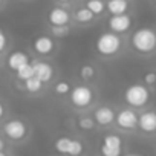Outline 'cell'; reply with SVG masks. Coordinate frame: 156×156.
I'll return each instance as SVG.
<instances>
[{
	"label": "cell",
	"mask_w": 156,
	"mask_h": 156,
	"mask_svg": "<svg viewBox=\"0 0 156 156\" xmlns=\"http://www.w3.org/2000/svg\"><path fill=\"white\" fill-rule=\"evenodd\" d=\"M130 46L142 55H148L156 51V31L151 28H138L130 37Z\"/></svg>",
	"instance_id": "6da1fadb"
},
{
	"label": "cell",
	"mask_w": 156,
	"mask_h": 156,
	"mask_svg": "<svg viewBox=\"0 0 156 156\" xmlns=\"http://www.w3.org/2000/svg\"><path fill=\"white\" fill-rule=\"evenodd\" d=\"M122 49V40L119 37V34L116 32H104L98 37L97 43H95V51L98 55L110 58L115 57L121 52Z\"/></svg>",
	"instance_id": "7a4b0ae2"
},
{
	"label": "cell",
	"mask_w": 156,
	"mask_h": 156,
	"mask_svg": "<svg viewBox=\"0 0 156 156\" xmlns=\"http://www.w3.org/2000/svg\"><path fill=\"white\" fill-rule=\"evenodd\" d=\"M124 100L130 107H144L150 100V90L145 84H130L124 90Z\"/></svg>",
	"instance_id": "3957f363"
},
{
	"label": "cell",
	"mask_w": 156,
	"mask_h": 156,
	"mask_svg": "<svg viewBox=\"0 0 156 156\" xmlns=\"http://www.w3.org/2000/svg\"><path fill=\"white\" fill-rule=\"evenodd\" d=\"M70 103L76 109L89 107L94 103V90L86 84L75 86L73 89H70Z\"/></svg>",
	"instance_id": "277c9868"
},
{
	"label": "cell",
	"mask_w": 156,
	"mask_h": 156,
	"mask_svg": "<svg viewBox=\"0 0 156 156\" xmlns=\"http://www.w3.org/2000/svg\"><path fill=\"white\" fill-rule=\"evenodd\" d=\"M3 133L11 141H23L28 135V127L22 119H9L3 126Z\"/></svg>",
	"instance_id": "5b68a950"
},
{
	"label": "cell",
	"mask_w": 156,
	"mask_h": 156,
	"mask_svg": "<svg viewBox=\"0 0 156 156\" xmlns=\"http://www.w3.org/2000/svg\"><path fill=\"white\" fill-rule=\"evenodd\" d=\"M55 150L58 153L76 156V154L83 153L84 147H83V142L81 141L73 139V138H67V136H61V138H58L55 141Z\"/></svg>",
	"instance_id": "8992f818"
},
{
	"label": "cell",
	"mask_w": 156,
	"mask_h": 156,
	"mask_svg": "<svg viewBox=\"0 0 156 156\" xmlns=\"http://www.w3.org/2000/svg\"><path fill=\"white\" fill-rule=\"evenodd\" d=\"M100 151L104 156H119L122 153V139L118 135H106Z\"/></svg>",
	"instance_id": "52a82bcc"
},
{
	"label": "cell",
	"mask_w": 156,
	"mask_h": 156,
	"mask_svg": "<svg viewBox=\"0 0 156 156\" xmlns=\"http://www.w3.org/2000/svg\"><path fill=\"white\" fill-rule=\"evenodd\" d=\"M132 17L127 14V12H124V14H115V16H112L109 20H107V26H109V29L112 31V32H116V34H126V32H129L130 31V28H132Z\"/></svg>",
	"instance_id": "ba28073f"
},
{
	"label": "cell",
	"mask_w": 156,
	"mask_h": 156,
	"mask_svg": "<svg viewBox=\"0 0 156 156\" xmlns=\"http://www.w3.org/2000/svg\"><path fill=\"white\" fill-rule=\"evenodd\" d=\"M115 122L122 130H135L138 127V115L132 109H122L116 113Z\"/></svg>",
	"instance_id": "9c48e42d"
},
{
	"label": "cell",
	"mask_w": 156,
	"mask_h": 156,
	"mask_svg": "<svg viewBox=\"0 0 156 156\" xmlns=\"http://www.w3.org/2000/svg\"><path fill=\"white\" fill-rule=\"evenodd\" d=\"M138 127L144 133L156 132V112L154 110H145L141 115H138Z\"/></svg>",
	"instance_id": "30bf717a"
},
{
	"label": "cell",
	"mask_w": 156,
	"mask_h": 156,
	"mask_svg": "<svg viewBox=\"0 0 156 156\" xmlns=\"http://www.w3.org/2000/svg\"><path fill=\"white\" fill-rule=\"evenodd\" d=\"M72 16L67 9L64 8H60V6H55L49 11L48 14V20L51 23V26H60V25H69Z\"/></svg>",
	"instance_id": "8fae6325"
},
{
	"label": "cell",
	"mask_w": 156,
	"mask_h": 156,
	"mask_svg": "<svg viewBox=\"0 0 156 156\" xmlns=\"http://www.w3.org/2000/svg\"><path fill=\"white\" fill-rule=\"evenodd\" d=\"M34 51L38 54V55H43V57H48L54 52L55 49V43L51 37L48 35H40L34 40V44H32Z\"/></svg>",
	"instance_id": "7c38bea8"
},
{
	"label": "cell",
	"mask_w": 156,
	"mask_h": 156,
	"mask_svg": "<svg viewBox=\"0 0 156 156\" xmlns=\"http://www.w3.org/2000/svg\"><path fill=\"white\" fill-rule=\"evenodd\" d=\"M115 116L116 113L113 112L112 107H107V106H101L95 110V115H94V119L98 126L101 127H107L110 124L115 122Z\"/></svg>",
	"instance_id": "4fadbf2b"
},
{
	"label": "cell",
	"mask_w": 156,
	"mask_h": 156,
	"mask_svg": "<svg viewBox=\"0 0 156 156\" xmlns=\"http://www.w3.org/2000/svg\"><path fill=\"white\" fill-rule=\"evenodd\" d=\"M34 70H35V76H38L43 83H49L54 76V67L46 63V61H34Z\"/></svg>",
	"instance_id": "5bb4252c"
},
{
	"label": "cell",
	"mask_w": 156,
	"mask_h": 156,
	"mask_svg": "<svg viewBox=\"0 0 156 156\" xmlns=\"http://www.w3.org/2000/svg\"><path fill=\"white\" fill-rule=\"evenodd\" d=\"M28 61H29V57H28L26 52H23V51H14L8 57V67L12 69V70H17L22 64H25Z\"/></svg>",
	"instance_id": "9a60e30c"
},
{
	"label": "cell",
	"mask_w": 156,
	"mask_h": 156,
	"mask_svg": "<svg viewBox=\"0 0 156 156\" xmlns=\"http://www.w3.org/2000/svg\"><path fill=\"white\" fill-rule=\"evenodd\" d=\"M106 9L112 16H115V14H124V12L129 11V0H107Z\"/></svg>",
	"instance_id": "2e32d148"
},
{
	"label": "cell",
	"mask_w": 156,
	"mask_h": 156,
	"mask_svg": "<svg viewBox=\"0 0 156 156\" xmlns=\"http://www.w3.org/2000/svg\"><path fill=\"white\" fill-rule=\"evenodd\" d=\"M95 14L87 8V6H84V8H80V9H76L75 11V14H73V19H75V22H78V23H90V22H94L95 20Z\"/></svg>",
	"instance_id": "e0dca14e"
},
{
	"label": "cell",
	"mask_w": 156,
	"mask_h": 156,
	"mask_svg": "<svg viewBox=\"0 0 156 156\" xmlns=\"http://www.w3.org/2000/svg\"><path fill=\"white\" fill-rule=\"evenodd\" d=\"M16 75H17L19 80H22V81H25V80H28V78L34 76V75H35L34 64H32L31 61H28V63L22 64V66H20V67L16 70Z\"/></svg>",
	"instance_id": "ac0fdd59"
},
{
	"label": "cell",
	"mask_w": 156,
	"mask_h": 156,
	"mask_svg": "<svg viewBox=\"0 0 156 156\" xmlns=\"http://www.w3.org/2000/svg\"><path fill=\"white\" fill-rule=\"evenodd\" d=\"M43 81L40 80L38 76H31V78H28V80H25V89H26V92H29V94H38L41 89H43Z\"/></svg>",
	"instance_id": "d6986e66"
},
{
	"label": "cell",
	"mask_w": 156,
	"mask_h": 156,
	"mask_svg": "<svg viewBox=\"0 0 156 156\" xmlns=\"http://www.w3.org/2000/svg\"><path fill=\"white\" fill-rule=\"evenodd\" d=\"M86 6L95 14V16H101L106 11V3L104 0H87Z\"/></svg>",
	"instance_id": "ffe728a7"
},
{
	"label": "cell",
	"mask_w": 156,
	"mask_h": 156,
	"mask_svg": "<svg viewBox=\"0 0 156 156\" xmlns=\"http://www.w3.org/2000/svg\"><path fill=\"white\" fill-rule=\"evenodd\" d=\"M95 75H97V69H95L92 64H83V66L80 67V76L83 78L84 81L94 80Z\"/></svg>",
	"instance_id": "44dd1931"
},
{
	"label": "cell",
	"mask_w": 156,
	"mask_h": 156,
	"mask_svg": "<svg viewBox=\"0 0 156 156\" xmlns=\"http://www.w3.org/2000/svg\"><path fill=\"white\" fill-rule=\"evenodd\" d=\"M76 124H78V127H80L81 130H92V129H95V124L97 122L90 116H80Z\"/></svg>",
	"instance_id": "7402d4cb"
},
{
	"label": "cell",
	"mask_w": 156,
	"mask_h": 156,
	"mask_svg": "<svg viewBox=\"0 0 156 156\" xmlns=\"http://www.w3.org/2000/svg\"><path fill=\"white\" fill-rule=\"evenodd\" d=\"M69 25H60V26H51V34L54 35V37H58V38H61V37H66L67 34H69Z\"/></svg>",
	"instance_id": "603a6c76"
},
{
	"label": "cell",
	"mask_w": 156,
	"mask_h": 156,
	"mask_svg": "<svg viewBox=\"0 0 156 156\" xmlns=\"http://www.w3.org/2000/svg\"><path fill=\"white\" fill-rule=\"evenodd\" d=\"M54 90H55V94H57V95L64 97V95L70 94V84H69V83H66V81H58V83L55 84Z\"/></svg>",
	"instance_id": "cb8c5ba5"
},
{
	"label": "cell",
	"mask_w": 156,
	"mask_h": 156,
	"mask_svg": "<svg viewBox=\"0 0 156 156\" xmlns=\"http://www.w3.org/2000/svg\"><path fill=\"white\" fill-rule=\"evenodd\" d=\"M144 84L145 86H153V84H156V72H153V70H148L147 73H144Z\"/></svg>",
	"instance_id": "d4e9b609"
},
{
	"label": "cell",
	"mask_w": 156,
	"mask_h": 156,
	"mask_svg": "<svg viewBox=\"0 0 156 156\" xmlns=\"http://www.w3.org/2000/svg\"><path fill=\"white\" fill-rule=\"evenodd\" d=\"M6 43H8V38H6V34L5 31L0 28V52H3L5 48H6Z\"/></svg>",
	"instance_id": "484cf974"
},
{
	"label": "cell",
	"mask_w": 156,
	"mask_h": 156,
	"mask_svg": "<svg viewBox=\"0 0 156 156\" xmlns=\"http://www.w3.org/2000/svg\"><path fill=\"white\" fill-rule=\"evenodd\" d=\"M3 147H5V144H3V139L0 138V156H3V154H5V150H3Z\"/></svg>",
	"instance_id": "4316f807"
},
{
	"label": "cell",
	"mask_w": 156,
	"mask_h": 156,
	"mask_svg": "<svg viewBox=\"0 0 156 156\" xmlns=\"http://www.w3.org/2000/svg\"><path fill=\"white\" fill-rule=\"evenodd\" d=\"M3 116H5V106L0 103V119H2Z\"/></svg>",
	"instance_id": "83f0119b"
},
{
	"label": "cell",
	"mask_w": 156,
	"mask_h": 156,
	"mask_svg": "<svg viewBox=\"0 0 156 156\" xmlns=\"http://www.w3.org/2000/svg\"><path fill=\"white\" fill-rule=\"evenodd\" d=\"M58 2H63V3H66V2H70V0H58Z\"/></svg>",
	"instance_id": "f1b7e54d"
},
{
	"label": "cell",
	"mask_w": 156,
	"mask_h": 156,
	"mask_svg": "<svg viewBox=\"0 0 156 156\" xmlns=\"http://www.w3.org/2000/svg\"><path fill=\"white\" fill-rule=\"evenodd\" d=\"M0 61H2V52H0Z\"/></svg>",
	"instance_id": "f546056e"
},
{
	"label": "cell",
	"mask_w": 156,
	"mask_h": 156,
	"mask_svg": "<svg viewBox=\"0 0 156 156\" xmlns=\"http://www.w3.org/2000/svg\"><path fill=\"white\" fill-rule=\"evenodd\" d=\"M0 5H2V0H0Z\"/></svg>",
	"instance_id": "4dcf8cb0"
}]
</instances>
